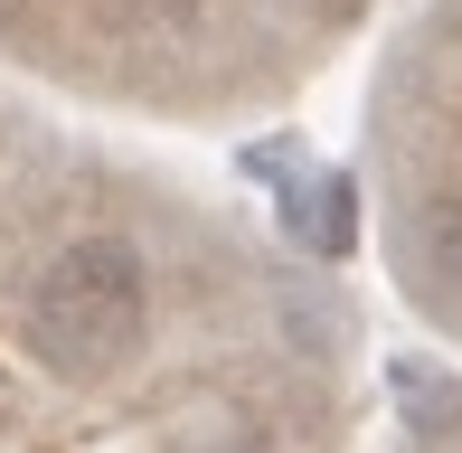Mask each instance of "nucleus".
Instances as JSON below:
<instances>
[{
  "label": "nucleus",
  "mask_w": 462,
  "mask_h": 453,
  "mask_svg": "<svg viewBox=\"0 0 462 453\" xmlns=\"http://www.w3.org/2000/svg\"><path fill=\"white\" fill-rule=\"evenodd\" d=\"M142 321H152V283H142V255L123 236H86L38 274L29 293V340L38 359L57 368H114L142 349Z\"/></svg>",
  "instance_id": "f257e3e1"
},
{
  "label": "nucleus",
  "mask_w": 462,
  "mask_h": 453,
  "mask_svg": "<svg viewBox=\"0 0 462 453\" xmlns=\"http://www.w3.org/2000/svg\"><path fill=\"white\" fill-rule=\"evenodd\" d=\"M434 255H444L453 274H462V208H444V217H434Z\"/></svg>",
  "instance_id": "f03ea898"
}]
</instances>
